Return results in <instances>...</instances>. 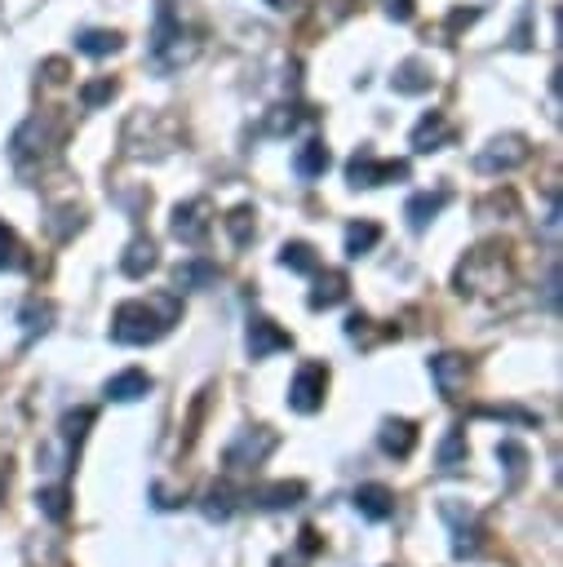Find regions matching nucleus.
Instances as JSON below:
<instances>
[{
	"label": "nucleus",
	"instance_id": "obj_28",
	"mask_svg": "<svg viewBox=\"0 0 563 567\" xmlns=\"http://www.w3.org/2000/svg\"><path fill=\"white\" fill-rule=\"evenodd\" d=\"M253 218H258V213H253L249 204H240V209L227 213V231H231V240L240 244V249H244V244H253V235H258V222H253Z\"/></svg>",
	"mask_w": 563,
	"mask_h": 567
},
{
	"label": "nucleus",
	"instance_id": "obj_24",
	"mask_svg": "<svg viewBox=\"0 0 563 567\" xmlns=\"http://www.w3.org/2000/svg\"><path fill=\"white\" fill-rule=\"evenodd\" d=\"M377 240H382V226L377 222H351L346 226V257H364Z\"/></svg>",
	"mask_w": 563,
	"mask_h": 567
},
{
	"label": "nucleus",
	"instance_id": "obj_1",
	"mask_svg": "<svg viewBox=\"0 0 563 567\" xmlns=\"http://www.w3.org/2000/svg\"><path fill=\"white\" fill-rule=\"evenodd\" d=\"M178 319V302L160 297V302H120L111 315V342L120 346H151L156 337H165Z\"/></svg>",
	"mask_w": 563,
	"mask_h": 567
},
{
	"label": "nucleus",
	"instance_id": "obj_18",
	"mask_svg": "<svg viewBox=\"0 0 563 567\" xmlns=\"http://www.w3.org/2000/svg\"><path fill=\"white\" fill-rule=\"evenodd\" d=\"M156 266V244L147 240V235H138V240H129L125 257H120V271L129 275V280H142V275Z\"/></svg>",
	"mask_w": 563,
	"mask_h": 567
},
{
	"label": "nucleus",
	"instance_id": "obj_38",
	"mask_svg": "<svg viewBox=\"0 0 563 567\" xmlns=\"http://www.w3.org/2000/svg\"><path fill=\"white\" fill-rule=\"evenodd\" d=\"M386 14L404 23V18H413V0H386Z\"/></svg>",
	"mask_w": 563,
	"mask_h": 567
},
{
	"label": "nucleus",
	"instance_id": "obj_29",
	"mask_svg": "<svg viewBox=\"0 0 563 567\" xmlns=\"http://www.w3.org/2000/svg\"><path fill=\"white\" fill-rule=\"evenodd\" d=\"M27 266V249L9 226H0V271H23Z\"/></svg>",
	"mask_w": 563,
	"mask_h": 567
},
{
	"label": "nucleus",
	"instance_id": "obj_4",
	"mask_svg": "<svg viewBox=\"0 0 563 567\" xmlns=\"http://www.w3.org/2000/svg\"><path fill=\"white\" fill-rule=\"evenodd\" d=\"M528 156H532V147H528L524 133H501V138H493L475 156V169L479 173H510V169H519Z\"/></svg>",
	"mask_w": 563,
	"mask_h": 567
},
{
	"label": "nucleus",
	"instance_id": "obj_15",
	"mask_svg": "<svg viewBox=\"0 0 563 567\" xmlns=\"http://www.w3.org/2000/svg\"><path fill=\"white\" fill-rule=\"evenodd\" d=\"M302 497H306V488L293 479V483H271V488L253 492V505L258 510H293V505H302Z\"/></svg>",
	"mask_w": 563,
	"mask_h": 567
},
{
	"label": "nucleus",
	"instance_id": "obj_9",
	"mask_svg": "<svg viewBox=\"0 0 563 567\" xmlns=\"http://www.w3.org/2000/svg\"><path fill=\"white\" fill-rule=\"evenodd\" d=\"M293 346V337L284 333L275 319H266V315H258L249 324V355L253 359H266V355H275V350H289Z\"/></svg>",
	"mask_w": 563,
	"mask_h": 567
},
{
	"label": "nucleus",
	"instance_id": "obj_14",
	"mask_svg": "<svg viewBox=\"0 0 563 567\" xmlns=\"http://www.w3.org/2000/svg\"><path fill=\"white\" fill-rule=\"evenodd\" d=\"M448 142H453V125H448L439 111H431V116L413 129V151H439V147H448Z\"/></svg>",
	"mask_w": 563,
	"mask_h": 567
},
{
	"label": "nucleus",
	"instance_id": "obj_32",
	"mask_svg": "<svg viewBox=\"0 0 563 567\" xmlns=\"http://www.w3.org/2000/svg\"><path fill=\"white\" fill-rule=\"evenodd\" d=\"M231 510H235V492L231 488H209L204 492V514H209V519H231Z\"/></svg>",
	"mask_w": 563,
	"mask_h": 567
},
{
	"label": "nucleus",
	"instance_id": "obj_8",
	"mask_svg": "<svg viewBox=\"0 0 563 567\" xmlns=\"http://www.w3.org/2000/svg\"><path fill=\"white\" fill-rule=\"evenodd\" d=\"M275 448V435H271V430H240V439H235L231 443V448H227V466L231 470H249V466H258V461L266 457V452H271Z\"/></svg>",
	"mask_w": 563,
	"mask_h": 567
},
{
	"label": "nucleus",
	"instance_id": "obj_6",
	"mask_svg": "<svg viewBox=\"0 0 563 567\" xmlns=\"http://www.w3.org/2000/svg\"><path fill=\"white\" fill-rule=\"evenodd\" d=\"M324 390H329V368L302 364L298 377H293V386H289V408L293 412H315L324 404Z\"/></svg>",
	"mask_w": 563,
	"mask_h": 567
},
{
	"label": "nucleus",
	"instance_id": "obj_5",
	"mask_svg": "<svg viewBox=\"0 0 563 567\" xmlns=\"http://www.w3.org/2000/svg\"><path fill=\"white\" fill-rule=\"evenodd\" d=\"M346 178H351V187H386V182L408 178V164L377 160L373 151H360V156H351V164H346Z\"/></svg>",
	"mask_w": 563,
	"mask_h": 567
},
{
	"label": "nucleus",
	"instance_id": "obj_37",
	"mask_svg": "<svg viewBox=\"0 0 563 567\" xmlns=\"http://www.w3.org/2000/svg\"><path fill=\"white\" fill-rule=\"evenodd\" d=\"M40 71H45L49 85H63V80H67V63H63V58H49V63L40 67Z\"/></svg>",
	"mask_w": 563,
	"mask_h": 567
},
{
	"label": "nucleus",
	"instance_id": "obj_12",
	"mask_svg": "<svg viewBox=\"0 0 563 567\" xmlns=\"http://www.w3.org/2000/svg\"><path fill=\"white\" fill-rule=\"evenodd\" d=\"M413 448H417V426H413V421H404V417L386 421V426H382V452H386V457L404 461Z\"/></svg>",
	"mask_w": 563,
	"mask_h": 567
},
{
	"label": "nucleus",
	"instance_id": "obj_35",
	"mask_svg": "<svg viewBox=\"0 0 563 567\" xmlns=\"http://www.w3.org/2000/svg\"><path fill=\"white\" fill-rule=\"evenodd\" d=\"M49 319H54V306H49V302H32V306L23 311V324H27V333H32V337L45 333Z\"/></svg>",
	"mask_w": 563,
	"mask_h": 567
},
{
	"label": "nucleus",
	"instance_id": "obj_26",
	"mask_svg": "<svg viewBox=\"0 0 563 567\" xmlns=\"http://www.w3.org/2000/svg\"><path fill=\"white\" fill-rule=\"evenodd\" d=\"M76 49L80 54H89V58H107V54H116L120 49V32H80L76 36Z\"/></svg>",
	"mask_w": 563,
	"mask_h": 567
},
{
	"label": "nucleus",
	"instance_id": "obj_34",
	"mask_svg": "<svg viewBox=\"0 0 563 567\" xmlns=\"http://www.w3.org/2000/svg\"><path fill=\"white\" fill-rule=\"evenodd\" d=\"M89 421H94V412H89V408L67 412V421H63V435H67L71 448H80V439H85V426H89Z\"/></svg>",
	"mask_w": 563,
	"mask_h": 567
},
{
	"label": "nucleus",
	"instance_id": "obj_33",
	"mask_svg": "<svg viewBox=\"0 0 563 567\" xmlns=\"http://www.w3.org/2000/svg\"><path fill=\"white\" fill-rule=\"evenodd\" d=\"M36 505L49 514V519H67V492L63 488H40L36 492Z\"/></svg>",
	"mask_w": 563,
	"mask_h": 567
},
{
	"label": "nucleus",
	"instance_id": "obj_27",
	"mask_svg": "<svg viewBox=\"0 0 563 567\" xmlns=\"http://www.w3.org/2000/svg\"><path fill=\"white\" fill-rule=\"evenodd\" d=\"M497 461L506 466V479H510V483L524 479V470H528V452H524V443L501 439V443H497Z\"/></svg>",
	"mask_w": 563,
	"mask_h": 567
},
{
	"label": "nucleus",
	"instance_id": "obj_21",
	"mask_svg": "<svg viewBox=\"0 0 563 567\" xmlns=\"http://www.w3.org/2000/svg\"><path fill=\"white\" fill-rule=\"evenodd\" d=\"M431 373H435L444 395H457V386L466 381V359L462 355H439V359H431Z\"/></svg>",
	"mask_w": 563,
	"mask_h": 567
},
{
	"label": "nucleus",
	"instance_id": "obj_10",
	"mask_svg": "<svg viewBox=\"0 0 563 567\" xmlns=\"http://www.w3.org/2000/svg\"><path fill=\"white\" fill-rule=\"evenodd\" d=\"M355 510L373 523H386L395 514V492L386 488V483H360V488H355Z\"/></svg>",
	"mask_w": 563,
	"mask_h": 567
},
{
	"label": "nucleus",
	"instance_id": "obj_13",
	"mask_svg": "<svg viewBox=\"0 0 563 567\" xmlns=\"http://www.w3.org/2000/svg\"><path fill=\"white\" fill-rule=\"evenodd\" d=\"M142 395H151V377L142 368H125V373H116L107 381V399H116V404H133Z\"/></svg>",
	"mask_w": 563,
	"mask_h": 567
},
{
	"label": "nucleus",
	"instance_id": "obj_20",
	"mask_svg": "<svg viewBox=\"0 0 563 567\" xmlns=\"http://www.w3.org/2000/svg\"><path fill=\"white\" fill-rule=\"evenodd\" d=\"M346 297V275L342 271H324L315 280V293H311V311H329Z\"/></svg>",
	"mask_w": 563,
	"mask_h": 567
},
{
	"label": "nucleus",
	"instance_id": "obj_25",
	"mask_svg": "<svg viewBox=\"0 0 563 567\" xmlns=\"http://www.w3.org/2000/svg\"><path fill=\"white\" fill-rule=\"evenodd\" d=\"M280 262L289 266V271H298V275H315L320 271V262H315V249L306 240H289L280 249Z\"/></svg>",
	"mask_w": 563,
	"mask_h": 567
},
{
	"label": "nucleus",
	"instance_id": "obj_2",
	"mask_svg": "<svg viewBox=\"0 0 563 567\" xmlns=\"http://www.w3.org/2000/svg\"><path fill=\"white\" fill-rule=\"evenodd\" d=\"M510 284V266L497 249H475L457 266V288L462 293H501Z\"/></svg>",
	"mask_w": 563,
	"mask_h": 567
},
{
	"label": "nucleus",
	"instance_id": "obj_11",
	"mask_svg": "<svg viewBox=\"0 0 563 567\" xmlns=\"http://www.w3.org/2000/svg\"><path fill=\"white\" fill-rule=\"evenodd\" d=\"M444 519H448V528H453V554H457V559L475 554L479 550V523L470 519V514L462 519V505H453V501L444 505Z\"/></svg>",
	"mask_w": 563,
	"mask_h": 567
},
{
	"label": "nucleus",
	"instance_id": "obj_36",
	"mask_svg": "<svg viewBox=\"0 0 563 567\" xmlns=\"http://www.w3.org/2000/svg\"><path fill=\"white\" fill-rule=\"evenodd\" d=\"M475 18H479V9H453V14H448V36L462 32V27H470Z\"/></svg>",
	"mask_w": 563,
	"mask_h": 567
},
{
	"label": "nucleus",
	"instance_id": "obj_30",
	"mask_svg": "<svg viewBox=\"0 0 563 567\" xmlns=\"http://www.w3.org/2000/svg\"><path fill=\"white\" fill-rule=\"evenodd\" d=\"M298 125H302V107H271V116L262 120V133L284 138V133H293Z\"/></svg>",
	"mask_w": 563,
	"mask_h": 567
},
{
	"label": "nucleus",
	"instance_id": "obj_7",
	"mask_svg": "<svg viewBox=\"0 0 563 567\" xmlns=\"http://www.w3.org/2000/svg\"><path fill=\"white\" fill-rule=\"evenodd\" d=\"M209 200H187V204H178L173 209V235H178L182 244H204V235H209V226H213V218H209Z\"/></svg>",
	"mask_w": 563,
	"mask_h": 567
},
{
	"label": "nucleus",
	"instance_id": "obj_16",
	"mask_svg": "<svg viewBox=\"0 0 563 567\" xmlns=\"http://www.w3.org/2000/svg\"><path fill=\"white\" fill-rule=\"evenodd\" d=\"M391 85H395V94H426V89L435 85V76H431V67H426V63L408 58V63H399V67H395Z\"/></svg>",
	"mask_w": 563,
	"mask_h": 567
},
{
	"label": "nucleus",
	"instance_id": "obj_22",
	"mask_svg": "<svg viewBox=\"0 0 563 567\" xmlns=\"http://www.w3.org/2000/svg\"><path fill=\"white\" fill-rule=\"evenodd\" d=\"M329 164H333V156H329V147H324V142H306V147L298 151V160H293V169H298L302 178H324V173H329Z\"/></svg>",
	"mask_w": 563,
	"mask_h": 567
},
{
	"label": "nucleus",
	"instance_id": "obj_23",
	"mask_svg": "<svg viewBox=\"0 0 563 567\" xmlns=\"http://www.w3.org/2000/svg\"><path fill=\"white\" fill-rule=\"evenodd\" d=\"M466 457H470V448H466V435L462 430H448L444 443H439V470L444 474H457V470H466Z\"/></svg>",
	"mask_w": 563,
	"mask_h": 567
},
{
	"label": "nucleus",
	"instance_id": "obj_17",
	"mask_svg": "<svg viewBox=\"0 0 563 567\" xmlns=\"http://www.w3.org/2000/svg\"><path fill=\"white\" fill-rule=\"evenodd\" d=\"M444 204H448V191H422V195H413V200H408V209H404L408 213V226H413V231L431 226Z\"/></svg>",
	"mask_w": 563,
	"mask_h": 567
},
{
	"label": "nucleus",
	"instance_id": "obj_19",
	"mask_svg": "<svg viewBox=\"0 0 563 567\" xmlns=\"http://www.w3.org/2000/svg\"><path fill=\"white\" fill-rule=\"evenodd\" d=\"M173 284L178 288H209V284H218V266L204 262V257H191V262H182L178 271H173Z\"/></svg>",
	"mask_w": 563,
	"mask_h": 567
},
{
	"label": "nucleus",
	"instance_id": "obj_40",
	"mask_svg": "<svg viewBox=\"0 0 563 567\" xmlns=\"http://www.w3.org/2000/svg\"><path fill=\"white\" fill-rule=\"evenodd\" d=\"M271 5H275V9H293V5H298V0H271Z\"/></svg>",
	"mask_w": 563,
	"mask_h": 567
},
{
	"label": "nucleus",
	"instance_id": "obj_31",
	"mask_svg": "<svg viewBox=\"0 0 563 567\" xmlns=\"http://www.w3.org/2000/svg\"><path fill=\"white\" fill-rule=\"evenodd\" d=\"M116 80H111V76H102V80H89V85L85 89H80V102H85V111H98L102 107V102H111V98H116Z\"/></svg>",
	"mask_w": 563,
	"mask_h": 567
},
{
	"label": "nucleus",
	"instance_id": "obj_3",
	"mask_svg": "<svg viewBox=\"0 0 563 567\" xmlns=\"http://www.w3.org/2000/svg\"><path fill=\"white\" fill-rule=\"evenodd\" d=\"M54 151H58V129H54V120H45V116H32L14 133V142H9V156H14L18 169H32V164L54 156Z\"/></svg>",
	"mask_w": 563,
	"mask_h": 567
},
{
	"label": "nucleus",
	"instance_id": "obj_39",
	"mask_svg": "<svg viewBox=\"0 0 563 567\" xmlns=\"http://www.w3.org/2000/svg\"><path fill=\"white\" fill-rule=\"evenodd\" d=\"M302 550H306V554L320 550V541H315V528H302Z\"/></svg>",
	"mask_w": 563,
	"mask_h": 567
}]
</instances>
